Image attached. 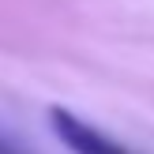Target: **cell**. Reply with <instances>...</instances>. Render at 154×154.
<instances>
[{"label":"cell","instance_id":"obj_1","mask_svg":"<svg viewBox=\"0 0 154 154\" xmlns=\"http://www.w3.org/2000/svg\"><path fill=\"white\" fill-rule=\"evenodd\" d=\"M49 128H53V135H57L72 154H135L120 139L105 135L102 128H94L90 120L75 117V113L64 109V105H53L49 109Z\"/></svg>","mask_w":154,"mask_h":154},{"label":"cell","instance_id":"obj_2","mask_svg":"<svg viewBox=\"0 0 154 154\" xmlns=\"http://www.w3.org/2000/svg\"><path fill=\"white\" fill-rule=\"evenodd\" d=\"M0 154H30V150H26V143H19L4 124H0Z\"/></svg>","mask_w":154,"mask_h":154}]
</instances>
